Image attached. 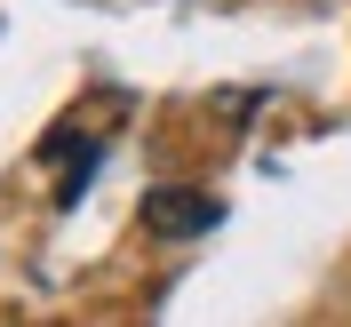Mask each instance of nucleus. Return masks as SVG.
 <instances>
[{
  "label": "nucleus",
  "mask_w": 351,
  "mask_h": 327,
  "mask_svg": "<svg viewBox=\"0 0 351 327\" xmlns=\"http://www.w3.org/2000/svg\"><path fill=\"white\" fill-rule=\"evenodd\" d=\"M144 223L168 232V240H192V232L216 223V199H199V192H152V199H144Z\"/></svg>",
  "instance_id": "nucleus-1"
}]
</instances>
